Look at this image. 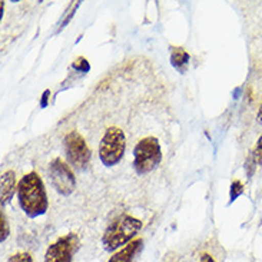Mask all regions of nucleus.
I'll list each match as a JSON object with an SVG mask.
<instances>
[{
	"instance_id": "obj_1",
	"label": "nucleus",
	"mask_w": 262,
	"mask_h": 262,
	"mask_svg": "<svg viewBox=\"0 0 262 262\" xmlns=\"http://www.w3.org/2000/svg\"><path fill=\"white\" fill-rule=\"evenodd\" d=\"M17 202L29 218L35 220L48 212L49 199L40 175L32 170L21 177L17 185Z\"/></svg>"
},
{
	"instance_id": "obj_2",
	"label": "nucleus",
	"mask_w": 262,
	"mask_h": 262,
	"mask_svg": "<svg viewBox=\"0 0 262 262\" xmlns=\"http://www.w3.org/2000/svg\"><path fill=\"white\" fill-rule=\"evenodd\" d=\"M143 224L141 220L135 218L132 215L123 213L106 228L105 234L102 236V245L107 252H115L119 248H123L141 231Z\"/></svg>"
},
{
	"instance_id": "obj_3",
	"label": "nucleus",
	"mask_w": 262,
	"mask_h": 262,
	"mask_svg": "<svg viewBox=\"0 0 262 262\" xmlns=\"http://www.w3.org/2000/svg\"><path fill=\"white\" fill-rule=\"evenodd\" d=\"M162 161L161 143L155 136H146L134 149V169L138 175H146L159 166Z\"/></svg>"
},
{
	"instance_id": "obj_4",
	"label": "nucleus",
	"mask_w": 262,
	"mask_h": 262,
	"mask_svg": "<svg viewBox=\"0 0 262 262\" xmlns=\"http://www.w3.org/2000/svg\"><path fill=\"white\" fill-rule=\"evenodd\" d=\"M126 149V139L123 130L111 126L103 134L99 143V159L103 166L112 168L121 162Z\"/></svg>"
},
{
	"instance_id": "obj_5",
	"label": "nucleus",
	"mask_w": 262,
	"mask_h": 262,
	"mask_svg": "<svg viewBox=\"0 0 262 262\" xmlns=\"http://www.w3.org/2000/svg\"><path fill=\"white\" fill-rule=\"evenodd\" d=\"M64 154L66 159L76 169H83L91 161V149L86 143L85 138L78 130H71L64 136Z\"/></svg>"
},
{
	"instance_id": "obj_6",
	"label": "nucleus",
	"mask_w": 262,
	"mask_h": 262,
	"mask_svg": "<svg viewBox=\"0 0 262 262\" xmlns=\"http://www.w3.org/2000/svg\"><path fill=\"white\" fill-rule=\"evenodd\" d=\"M79 247L80 241L76 234L71 232L60 236L48 247L43 262H73V255L76 254Z\"/></svg>"
},
{
	"instance_id": "obj_7",
	"label": "nucleus",
	"mask_w": 262,
	"mask_h": 262,
	"mask_svg": "<svg viewBox=\"0 0 262 262\" xmlns=\"http://www.w3.org/2000/svg\"><path fill=\"white\" fill-rule=\"evenodd\" d=\"M49 179L52 186L63 196H69L75 191L76 178L72 172L71 166L63 162L60 158H55L49 165Z\"/></svg>"
},
{
	"instance_id": "obj_8",
	"label": "nucleus",
	"mask_w": 262,
	"mask_h": 262,
	"mask_svg": "<svg viewBox=\"0 0 262 262\" xmlns=\"http://www.w3.org/2000/svg\"><path fill=\"white\" fill-rule=\"evenodd\" d=\"M17 185H19V182H16V173L13 170L3 172V175H2V193H0L2 208H5L13 199Z\"/></svg>"
},
{
	"instance_id": "obj_9",
	"label": "nucleus",
	"mask_w": 262,
	"mask_h": 262,
	"mask_svg": "<svg viewBox=\"0 0 262 262\" xmlns=\"http://www.w3.org/2000/svg\"><path fill=\"white\" fill-rule=\"evenodd\" d=\"M143 245V239L142 238H136L132 242H129L128 245H125L118 252H115L114 255L109 258L107 262H132L135 255L139 252V249Z\"/></svg>"
},
{
	"instance_id": "obj_10",
	"label": "nucleus",
	"mask_w": 262,
	"mask_h": 262,
	"mask_svg": "<svg viewBox=\"0 0 262 262\" xmlns=\"http://www.w3.org/2000/svg\"><path fill=\"white\" fill-rule=\"evenodd\" d=\"M170 64L177 69L179 73H185L186 66L189 64L191 56L189 53L179 46H170Z\"/></svg>"
},
{
	"instance_id": "obj_11",
	"label": "nucleus",
	"mask_w": 262,
	"mask_h": 262,
	"mask_svg": "<svg viewBox=\"0 0 262 262\" xmlns=\"http://www.w3.org/2000/svg\"><path fill=\"white\" fill-rule=\"evenodd\" d=\"M244 191H245V188H244V185H242L241 181H238V179L232 181L231 188H229V202H228V204H229V205L234 204L235 201L244 193Z\"/></svg>"
},
{
	"instance_id": "obj_12",
	"label": "nucleus",
	"mask_w": 262,
	"mask_h": 262,
	"mask_svg": "<svg viewBox=\"0 0 262 262\" xmlns=\"http://www.w3.org/2000/svg\"><path fill=\"white\" fill-rule=\"evenodd\" d=\"M10 234V228H9V221H7L5 212L0 213V242L6 241Z\"/></svg>"
},
{
	"instance_id": "obj_13",
	"label": "nucleus",
	"mask_w": 262,
	"mask_h": 262,
	"mask_svg": "<svg viewBox=\"0 0 262 262\" xmlns=\"http://www.w3.org/2000/svg\"><path fill=\"white\" fill-rule=\"evenodd\" d=\"M256 166H258V163L254 159V156L251 155V152H249L248 158L245 159V163H244V168H245V172H247V178L251 179V178L254 177V173H255Z\"/></svg>"
},
{
	"instance_id": "obj_14",
	"label": "nucleus",
	"mask_w": 262,
	"mask_h": 262,
	"mask_svg": "<svg viewBox=\"0 0 262 262\" xmlns=\"http://www.w3.org/2000/svg\"><path fill=\"white\" fill-rule=\"evenodd\" d=\"M72 68L75 71L80 72V73H88V72L91 71V66H89V63H88V60H86L85 57H78L76 62H73Z\"/></svg>"
},
{
	"instance_id": "obj_15",
	"label": "nucleus",
	"mask_w": 262,
	"mask_h": 262,
	"mask_svg": "<svg viewBox=\"0 0 262 262\" xmlns=\"http://www.w3.org/2000/svg\"><path fill=\"white\" fill-rule=\"evenodd\" d=\"M251 155L254 156V159L258 163V166H261L262 165V135L259 136V139L256 141L255 148L251 150Z\"/></svg>"
},
{
	"instance_id": "obj_16",
	"label": "nucleus",
	"mask_w": 262,
	"mask_h": 262,
	"mask_svg": "<svg viewBox=\"0 0 262 262\" xmlns=\"http://www.w3.org/2000/svg\"><path fill=\"white\" fill-rule=\"evenodd\" d=\"M7 262H33V256L29 252H17V254L10 256Z\"/></svg>"
},
{
	"instance_id": "obj_17",
	"label": "nucleus",
	"mask_w": 262,
	"mask_h": 262,
	"mask_svg": "<svg viewBox=\"0 0 262 262\" xmlns=\"http://www.w3.org/2000/svg\"><path fill=\"white\" fill-rule=\"evenodd\" d=\"M79 5H80V2H76V6L72 7L71 10H69V13L66 14V17H64V19H63V21L60 23V26H59V30H63V29L66 28V26H68V23H69L72 17L75 16V12H76V9H78V7H79Z\"/></svg>"
},
{
	"instance_id": "obj_18",
	"label": "nucleus",
	"mask_w": 262,
	"mask_h": 262,
	"mask_svg": "<svg viewBox=\"0 0 262 262\" xmlns=\"http://www.w3.org/2000/svg\"><path fill=\"white\" fill-rule=\"evenodd\" d=\"M49 96H50V91L49 89H46L42 95V99H40V103H39V106L45 109V107L48 106V103H49Z\"/></svg>"
},
{
	"instance_id": "obj_19",
	"label": "nucleus",
	"mask_w": 262,
	"mask_h": 262,
	"mask_svg": "<svg viewBox=\"0 0 262 262\" xmlns=\"http://www.w3.org/2000/svg\"><path fill=\"white\" fill-rule=\"evenodd\" d=\"M199 262H215V259H213V256L211 254H202Z\"/></svg>"
},
{
	"instance_id": "obj_20",
	"label": "nucleus",
	"mask_w": 262,
	"mask_h": 262,
	"mask_svg": "<svg viewBox=\"0 0 262 262\" xmlns=\"http://www.w3.org/2000/svg\"><path fill=\"white\" fill-rule=\"evenodd\" d=\"M256 122H258L259 125H262V103L261 106H259V109H258V114H256Z\"/></svg>"
}]
</instances>
